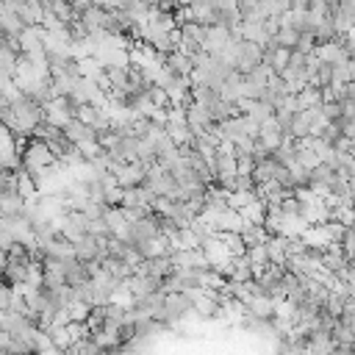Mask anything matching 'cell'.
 Wrapping results in <instances>:
<instances>
[{"label": "cell", "mask_w": 355, "mask_h": 355, "mask_svg": "<svg viewBox=\"0 0 355 355\" xmlns=\"http://www.w3.org/2000/svg\"><path fill=\"white\" fill-rule=\"evenodd\" d=\"M61 133L69 144H83V141H94L97 139V130H92L80 116H69L64 125H61Z\"/></svg>", "instance_id": "obj_3"}, {"label": "cell", "mask_w": 355, "mask_h": 355, "mask_svg": "<svg viewBox=\"0 0 355 355\" xmlns=\"http://www.w3.org/2000/svg\"><path fill=\"white\" fill-rule=\"evenodd\" d=\"M236 236H239V241H241L244 250L261 247V244H266V239H269V233H266L263 225H258V222H241V227H239Z\"/></svg>", "instance_id": "obj_4"}, {"label": "cell", "mask_w": 355, "mask_h": 355, "mask_svg": "<svg viewBox=\"0 0 355 355\" xmlns=\"http://www.w3.org/2000/svg\"><path fill=\"white\" fill-rule=\"evenodd\" d=\"M189 311H194V297L180 294V291H169V294H164L161 324H175V322H180Z\"/></svg>", "instance_id": "obj_1"}, {"label": "cell", "mask_w": 355, "mask_h": 355, "mask_svg": "<svg viewBox=\"0 0 355 355\" xmlns=\"http://www.w3.org/2000/svg\"><path fill=\"white\" fill-rule=\"evenodd\" d=\"M69 247H72V258L80 263H100V258L105 255V241H100L89 233L80 236L78 241H72Z\"/></svg>", "instance_id": "obj_2"}, {"label": "cell", "mask_w": 355, "mask_h": 355, "mask_svg": "<svg viewBox=\"0 0 355 355\" xmlns=\"http://www.w3.org/2000/svg\"><path fill=\"white\" fill-rule=\"evenodd\" d=\"M11 297H14V288H11V286H6V283L0 280V313H3V311H8Z\"/></svg>", "instance_id": "obj_5"}]
</instances>
